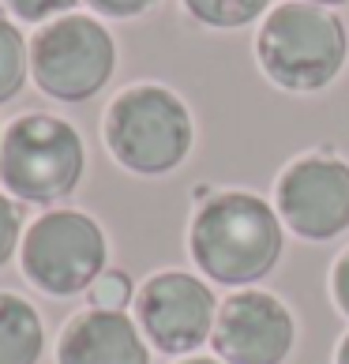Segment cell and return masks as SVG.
Segmentation results:
<instances>
[{
	"mask_svg": "<svg viewBox=\"0 0 349 364\" xmlns=\"http://www.w3.org/2000/svg\"><path fill=\"white\" fill-rule=\"evenodd\" d=\"M281 225L301 240H334L349 229V166L327 151L289 161L274 188Z\"/></svg>",
	"mask_w": 349,
	"mask_h": 364,
	"instance_id": "obj_8",
	"label": "cell"
},
{
	"mask_svg": "<svg viewBox=\"0 0 349 364\" xmlns=\"http://www.w3.org/2000/svg\"><path fill=\"white\" fill-rule=\"evenodd\" d=\"M286 233L278 210L248 192H218L203 199L188 225L192 263L218 286L252 289L281 259Z\"/></svg>",
	"mask_w": 349,
	"mask_h": 364,
	"instance_id": "obj_1",
	"label": "cell"
},
{
	"mask_svg": "<svg viewBox=\"0 0 349 364\" xmlns=\"http://www.w3.org/2000/svg\"><path fill=\"white\" fill-rule=\"evenodd\" d=\"M23 278L45 296H79L109 271V240L83 210H45L19 245Z\"/></svg>",
	"mask_w": 349,
	"mask_h": 364,
	"instance_id": "obj_5",
	"label": "cell"
},
{
	"mask_svg": "<svg viewBox=\"0 0 349 364\" xmlns=\"http://www.w3.org/2000/svg\"><path fill=\"white\" fill-rule=\"evenodd\" d=\"M256 57L274 87L312 94L342 75L349 57V34L331 8L286 0L267 11L256 34Z\"/></svg>",
	"mask_w": 349,
	"mask_h": 364,
	"instance_id": "obj_2",
	"label": "cell"
},
{
	"mask_svg": "<svg viewBox=\"0 0 349 364\" xmlns=\"http://www.w3.org/2000/svg\"><path fill=\"white\" fill-rule=\"evenodd\" d=\"M184 11L195 23L214 26V31H240V26L256 23L271 0H181Z\"/></svg>",
	"mask_w": 349,
	"mask_h": 364,
	"instance_id": "obj_12",
	"label": "cell"
},
{
	"mask_svg": "<svg viewBox=\"0 0 349 364\" xmlns=\"http://www.w3.org/2000/svg\"><path fill=\"white\" fill-rule=\"evenodd\" d=\"M0 146H4V128H0Z\"/></svg>",
	"mask_w": 349,
	"mask_h": 364,
	"instance_id": "obj_22",
	"label": "cell"
},
{
	"mask_svg": "<svg viewBox=\"0 0 349 364\" xmlns=\"http://www.w3.org/2000/svg\"><path fill=\"white\" fill-rule=\"evenodd\" d=\"M293 342L297 323L274 293L240 289L218 304L210 346L222 364H281Z\"/></svg>",
	"mask_w": 349,
	"mask_h": 364,
	"instance_id": "obj_9",
	"label": "cell"
},
{
	"mask_svg": "<svg viewBox=\"0 0 349 364\" xmlns=\"http://www.w3.org/2000/svg\"><path fill=\"white\" fill-rule=\"evenodd\" d=\"M177 364H222L218 357H184V360H177Z\"/></svg>",
	"mask_w": 349,
	"mask_h": 364,
	"instance_id": "obj_20",
	"label": "cell"
},
{
	"mask_svg": "<svg viewBox=\"0 0 349 364\" xmlns=\"http://www.w3.org/2000/svg\"><path fill=\"white\" fill-rule=\"evenodd\" d=\"M87 301H90V308H102V312H124L128 304H136V286H131V278L124 271H113L109 267L90 286Z\"/></svg>",
	"mask_w": 349,
	"mask_h": 364,
	"instance_id": "obj_14",
	"label": "cell"
},
{
	"mask_svg": "<svg viewBox=\"0 0 349 364\" xmlns=\"http://www.w3.org/2000/svg\"><path fill=\"white\" fill-rule=\"evenodd\" d=\"M117 42L94 16L49 19L31 38V79L57 102H87L113 79Z\"/></svg>",
	"mask_w": 349,
	"mask_h": 364,
	"instance_id": "obj_6",
	"label": "cell"
},
{
	"mask_svg": "<svg viewBox=\"0 0 349 364\" xmlns=\"http://www.w3.org/2000/svg\"><path fill=\"white\" fill-rule=\"evenodd\" d=\"M331 296L338 304V312L349 319V248L334 259V271H331Z\"/></svg>",
	"mask_w": 349,
	"mask_h": 364,
	"instance_id": "obj_18",
	"label": "cell"
},
{
	"mask_svg": "<svg viewBox=\"0 0 349 364\" xmlns=\"http://www.w3.org/2000/svg\"><path fill=\"white\" fill-rule=\"evenodd\" d=\"M218 301L203 278L188 271H162L136 293V323L158 353L188 357L210 342Z\"/></svg>",
	"mask_w": 349,
	"mask_h": 364,
	"instance_id": "obj_7",
	"label": "cell"
},
{
	"mask_svg": "<svg viewBox=\"0 0 349 364\" xmlns=\"http://www.w3.org/2000/svg\"><path fill=\"white\" fill-rule=\"evenodd\" d=\"M57 364H151V342L128 312L87 308L60 331Z\"/></svg>",
	"mask_w": 349,
	"mask_h": 364,
	"instance_id": "obj_10",
	"label": "cell"
},
{
	"mask_svg": "<svg viewBox=\"0 0 349 364\" xmlns=\"http://www.w3.org/2000/svg\"><path fill=\"white\" fill-rule=\"evenodd\" d=\"M87 4L98 16H109V19H136L146 8H154L158 0H87Z\"/></svg>",
	"mask_w": 349,
	"mask_h": 364,
	"instance_id": "obj_17",
	"label": "cell"
},
{
	"mask_svg": "<svg viewBox=\"0 0 349 364\" xmlns=\"http://www.w3.org/2000/svg\"><path fill=\"white\" fill-rule=\"evenodd\" d=\"M31 75V42H23L16 23L0 19V105H8Z\"/></svg>",
	"mask_w": 349,
	"mask_h": 364,
	"instance_id": "obj_13",
	"label": "cell"
},
{
	"mask_svg": "<svg viewBox=\"0 0 349 364\" xmlns=\"http://www.w3.org/2000/svg\"><path fill=\"white\" fill-rule=\"evenodd\" d=\"M79 4V0H4V8L11 11L16 19L23 23H49V19H60Z\"/></svg>",
	"mask_w": 349,
	"mask_h": 364,
	"instance_id": "obj_16",
	"label": "cell"
},
{
	"mask_svg": "<svg viewBox=\"0 0 349 364\" xmlns=\"http://www.w3.org/2000/svg\"><path fill=\"white\" fill-rule=\"evenodd\" d=\"M334 364H349V334L338 342V353H334Z\"/></svg>",
	"mask_w": 349,
	"mask_h": 364,
	"instance_id": "obj_19",
	"label": "cell"
},
{
	"mask_svg": "<svg viewBox=\"0 0 349 364\" xmlns=\"http://www.w3.org/2000/svg\"><path fill=\"white\" fill-rule=\"evenodd\" d=\"M102 136L117 166L136 177H166L192 154L195 124L188 105L169 87L136 83L109 102Z\"/></svg>",
	"mask_w": 349,
	"mask_h": 364,
	"instance_id": "obj_3",
	"label": "cell"
},
{
	"mask_svg": "<svg viewBox=\"0 0 349 364\" xmlns=\"http://www.w3.org/2000/svg\"><path fill=\"white\" fill-rule=\"evenodd\" d=\"M87 169L83 136L53 113H26L4 128L0 184L11 199L31 207H57Z\"/></svg>",
	"mask_w": 349,
	"mask_h": 364,
	"instance_id": "obj_4",
	"label": "cell"
},
{
	"mask_svg": "<svg viewBox=\"0 0 349 364\" xmlns=\"http://www.w3.org/2000/svg\"><path fill=\"white\" fill-rule=\"evenodd\" d=\"M23 245V207L19 199H11L8 192H0V267Z\"/></svg>",
	"mask_w": 349,
	"mask_h": 364,
	"instance_id": "obj_15",
	"label": "cell"
},
{
	"mask_svg": "<svg viewBox=\"0 0 349 364\" xmlns=\"http://www.w3.org/2000/svg\"><path fill=\"white\" fill-rule=\"evenodd\" d=\"M308 4H319V8H338V4H345V0H308Z\"/></svg>",
	"mask_w": 349,
	"mask_h": 364,
	"instance_id": "obj_21",
	"label": "cell"
},
{
	"mask_svg": "<svg viewBox=\"0 0 349 364\" xmlns=\"http://www.w3.org/2000/svg\"><path fill=\"white\" fill-rule=\"evenodd\" d=\"M45 327L38 308L19 293L0 289V364H38Z\"/></svg>",
	"mask_w": 349,
	"mask_h": 364,
	"instance_id": "obj_11",
	"label": "cell"
}]
</instances>
